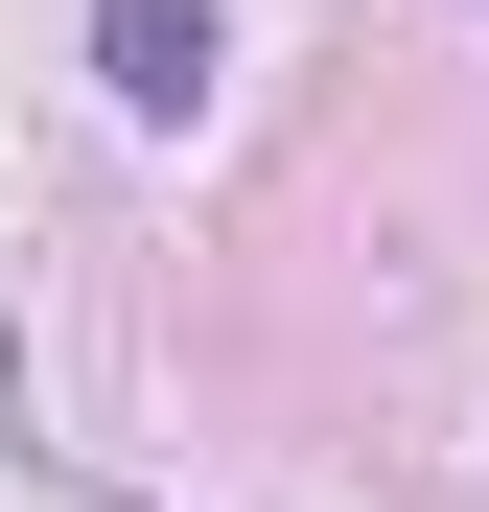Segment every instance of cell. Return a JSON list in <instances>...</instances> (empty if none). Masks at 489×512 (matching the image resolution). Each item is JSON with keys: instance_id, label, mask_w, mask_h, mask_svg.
<instances>
[{"instance_id": "cell-1", "label": "cell", "mask_w": 489, "mask_h": 512, "mask_svg": "<svg viewBox=\"0 0 489 512\" xmlns=\"http://www.w3.org/2000/svg\"><path fill=\"white\" fill-rule=\"evenodd\" d=\"M210 70H233V0H94V94L117 117H210Z\"/></svg>"}]
</instances>
